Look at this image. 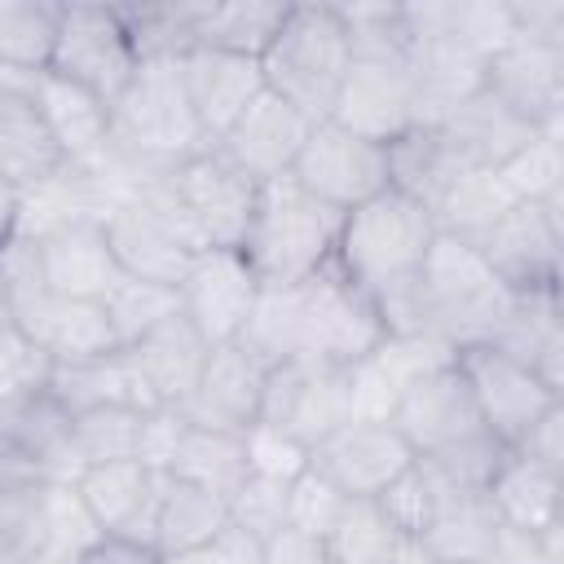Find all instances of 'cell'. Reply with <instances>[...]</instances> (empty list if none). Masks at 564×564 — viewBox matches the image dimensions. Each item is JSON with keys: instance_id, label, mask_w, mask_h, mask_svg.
Wrapping results in <instances>:
<instances>
[{"instance_id": "obj_29", "label": "cell", "mask_w": 564, "mask_h": 564, "mask_svg": "<svg viewBox=\"0 0 564 564\" xmlns=\"http://www.w3.org/2000/svg\"><path fill=\"white\" fill-rule=\"evenodd\" d=\"M564 471L555 467H542L516 449H507V458L498 463V471L489 476L485 485V498L494 507V516L507 524V529H524V533H546L560 520V480Z\"/></svg>"}, {"instance_id": "obj_37", "label": "cell", "mask_w": 564, "mask_h": 564, "mask_svg": "<svg viewBox=\"0 0 564 564\" xmlns=\"http://www.w3.org/2000/svg\"><path fill=\"white\" fill-rule=\"evenodd\" d=\"M405 533L388 520V511L375 498H348L326 529L322 546L335 564H397Z\"/></svg>"}, {"instance_id": "obj_4", "label": "cell", "mask_w": 564, "mask_h": 564, "mask_svg": "<svg viewBox=\"0 0 564 564\" xmlns=\"http://www.w3.org/2000/svg\"><path fill=\"white\" fill-rule=\"evenodd\" d=\"M516 295L494 278L480 247L436 234L432 251L419 269V308L427 335H436L449 348L463 344H489L494 330L507 322Z\"/></svg>"}, {"instance_id": "obj_16", "label": "cell", "mask_w": 564, "mask_h": 564, "mask_svg": "<svg viewBox=\"0 0 564 564\" xmlns=\"http://www.w3.org/2000/svg\"><path fill=\"white\" fill-rule=\"evenodd\" d=\"M181 313L194 322V330L220 348V344H234L247 322H251V308L260 300V278L256 269L247 264L242 251L234 247H203L185 278H181Z\"/></svg>"}, {"instance_id": "obj_58", "label": "cell", "mask_w": 564, "mask_h": 564, "mask_svg": "<svg viewBox=\"0 0 564 564\" xmlns=\"http://www.w3.org/2000/svg\"><path fill=\"white\" fill-rule=\"evenodd\" d=\"M322 564H335V560H322Z\"/></svg>"}, {"instance_id": "obj_47", "label": "cell", "mask_w": 564, "mask_h": 564, "mask_svg": "<svg viewBox=\"0 0 564 564\" xmlns=\"http://www.w3.org/2000/svg\"><path fill=\"white\" fill-rule=\"evenodd\" d=\"M286 494H291V480L247 476V485L229 498V520L256 538H269L278 524H286Z\"/></svg>"}, {"instance_id": "obj_21", "label": "cell", "mask_w": 564, "mask_h": 564, "mask_svg": "<svg viewBox=\"0 0 564 564\" xmlns=\"http://www.w3.org/2000/svg\"><path fill=\"white\" fill-rule=\"evenodd\" d=\"M176 66H181V84H185L194 123H198V132H203L207 145H220L225 132L238 123V115L264 88L260 62L256 57H242V53L189 48V53L176 57Z\"/></svg>"}, {"instance_id": "obj_39", "label": "cell", "mask_w": 564, "mask_h": 564, "mask_svg": "<svg viewBox=\"0 0 564 564\" xmlns=\"http://www.w3.org/2000/svg\"><path fill=\"white\" fill-rule=\"evenodd\" d=\"M141 423H145V410H132V405H101V410L70 414L75 467L84 471L97 463L137 458L141 454Z\"/></svg>"}, {"instance_id": "obj_28", "label": "cell", "mask_w": 564, "mask_h": 564, "mask_svg": "<svg viewBox=\"0 0 564 564\" xmlns=\"http://www.w3.org/2000/svg\"><path fill=\"white\" fill-rule=\"evenodd\" d=\"M436 128L449 137V145L458 150L467 167H502L516 150H524L538 137V128L520 119L511 106H502L489 88L458 101Z\"/></svg>"}, {"instance_id": "obj_30", "label": "cell", "mask_w": 564, "mask_h": 564, "mask_svg": "<svg viewBox=\"0 0 564 564\" xmlns=\"http://www.w3.org/2000/svg\"><path fill=\"white\" fill-rule=\"evenodd\" d=\"M225 524H229V502L220 494L163 471V489H159V507H154V533H150V546L163 560L203 551L212 538H220Z\"/></svg>"}, {"instance_id": "obj_40", "label": "cell", "mask_w": 564, "mask_h": 564, "mask_svg": "<svg viewBox=\"0 0 564 564\" xmlns=\"http://www.w3.org/2000/svg\"><path fill=\"white\" fill-rule=\"evenodd\" d=\"M57 4L0 0V70H44L53 53Z\"/></svg>"}, {"instance_id": "obj_52", "label": "cell", "mask_w": 564, "mask_h": 564, "mask_svg": "<svg viewBox=\"0 0 564 564\" xmlns=\"http://www.w3.org/2000/svg\"><path fill=\"white\" fill-rule=\"evenodd\" d=\"M516 454H524V458H533V463H542V467H555V471H564V401L560 405H551L516 445H511Z\"/></svg>"}, {"instance_id": "obj_24", "label": "cell", "mask_w": 564, "mask_h": 564, "mask_svg": "<svg viewBox=\"0 0 564 564\" xmlns=\"http://www.w3.org/2000/svg\"><path fill=\"white\" fill-rule=\"evenodd\" d=\"M308 128H313L308 115H300V110H295L291 101H282L278 93L260 88L256 101H251V106L238 115V123L225 132L220 150H225L247 176H256V181L264 185V181L291 176V163H295V154H300Z\"/></svg>"}, {"instance_id": "obj_48", "label": "cell", "mask_w": 564, "mask_h": 564, "mask_svg": "<svg viewBox=\"0 0 564 564\" xmlns=\"http://www.w3.org/2000/svg\"><path fill=\"white\" fill-rule=\"evenodd\" d=\"M247 463H251V476H269V480H295L304 467H308V449L286 436L282 427H269V423H256L247 432Z\"/></svg>"}, {"instance_id": "obj_11", "label": "cell", "mask_w": 564, "mask_h": 564, "mask_svg": "<svg viewBox=\"0 0 564 564\" xmlns=\"http://www.w3.org/2000/svg\"><path fill=\"white\" fill-rule=\"evenodd\" d=\"M352 366H317V361H282L264 375L260 423L282 427L304 449L352 423Z\"/></svg>"}, {"instance_id": "obj_19", "label": "cell", "mask_w": 564, "mask_h": 564, "mask_svg": "<svg viewBox=\"0 0 564 564\" xmlns=\"http://www.w3.org/2000/svg\"><path fill=\"white\" fill-rule=\"evenodd\" d=\"M40 70H0V176L22 194L66 172V154L35 101Z\"/></svg>"}, {"instance_id": "obj_2", "label": "cell", "mask_w": 564, "mask_h": 564, "mask_svg": "<svg viewBox=\"0 0 564 564\" xmlns=\"http://www.w3.org/2000/svg\"><path fill=\"white\" fill-rule=\"evenodd\" d=\"M352 66V40L339 4H286L269 48L260 53L264 88L291 101L313 123L330 115Z\"/></svg>"}, {"instance_id": "obj_51", "label": "cell", "mask_w": 564, "mask_h": 564, "mask_svg": "<svg viewBox=\"0 0 564 564\" xmlns=\"http://www.w3.org/2000/svg\"><path fill=\"white\" fill-rule=\"evenodd\" d=\"M163 564H260V538L229 520L220 529V538H212L203 551H189V555H176Z\"/></svg>"}, {"instance_id": "obj_6", "label": "cell", "mask_w": 564, "mask_h": 564, "mask_svg": "<svg viewBox=\"0 0 564 564\" xmlns=\"http://www.w3.org/2000/svg\"><path fill=\"white\" fill-rule=\"evenodd\" d=\"M167 194L176 198L181 216L198 234L203 247H234L242 251V238L256 216L260 181L247 176L220 145H203L185 163H176L163 176Z\"/></svg>"}, {"instance_id": "obj_12", "label": "cell", "mask_w": 564, "mask_h": 564, "mask_svg": "<svg viewBox=\"0 0 564 564\" xmlns=\"http://www.w3.org/2000/svg\"><path fill=\"white\" fill-rule=\"evenodd\" d=\"M454 361L476 397V410L489 427L494 441H502L507 449L551 410L564 401V392H555L538 370H529L524 361L507 357L494 344H463L454 348Z\"/></svg>"}, {"instance_id": "obj_44", "label": "cell", "mask_w": 564, "mask_h": 564, "mask_svg": "<svg viewBox=\"0 0 564 564\" xmlns=\"http://www.w3.org/2000/svg\"><path fill=\"white\" fill-rule=\"evenodd\" d=\"M53 379V357L13 322L0 330V405L44 392Z\"/></svg>"}, {"instance_id": "obj_17", "label": "cell", "mask_w": 564, "mask_h": 564, "mask_svg": "<svg viewBox=\"0 0 564 564\" xmlns=\"http://www.w3.org/2000/svg\"><path fill=\"white\" fill-rule=\"evenodd\" d=\"M22 234H31L44 286L53 295L106 300L123 282V269L115 264V251H110L106 229H101V216H66V220H53V225H40V229H22Z\"/></svg>"}, {"instance_id": "obj_23", "label": "cell", "mask_w": 564, "mask_h": 564, "mask_svg": "<svg viewBox=\"0 0 564 564\" xmlns=\"http://www.w3.org/2000/svg\"><path fill=\"white\" fill-rule=\"evenodd\" d=\"M0 432L22 480L70 485L79 476L75 449H70V410L48 388L0 405Z\"/></svg>"}, {"instance_id": "obj_49", "label": "cell", "mask_w": 564, "mask_h": 564, "mask_svg": "<svg viewBox=\"0 0 564 564\" xmlns=\"http://www.w3.org/2000/svg\"><path fill=\"white\" fill-rule=\"evenodd\" d=\"M560 533H564V524H555L546 533H524V529L502 524L485 564H560Z\"/></svg>"}, {"instance_id": "obj_56", "label": "cell", "mask_w": 564, "mask_h": 564, "mask_svg": "<svg viewBox=\"0 0 564 564\" xmlns=\"http://www.w3.org/2000/svg\"><path fill=\"white\" fill-rule=\"evenodd\" d=\"M9 480H22V476H18V467L9 458V445H4V432H0V485H9Z\"/></svg>"}, {"instance_id": "obj_13", "label": "cell", "mask_w": 564, "mask_h": 564, "mask_svg": "<svg viewBox=\"0 0 564 564\" xmlns=\"http://www.w3.org/2000/svg\"><path fill=\"white\" fill-rule=\"evenodd\" d=\"M419 458L392 419H352L308 449V467L322 471L344 498H379Z\"/></svg>"}, {"instance_id": "obj_38", "label": "cell", "mask_w": 564, "mask_h": 564, "mask_svg": "<svg viewBox=\"0 0 564 564\" xmlns=\"http://www.w3.org/2000/svg\"><path fill=\"white\" fill-rule=\"evenodd\" d=\"M282 13H286V4H273V0L207 4L203 22H198V35H194V48H225V53H242V57L260 62V53L269 48Z\"/></svg>"}, {"instance_id": "obj_15", "label": "cell", "mask_w": 564, "mask_h": 564, "mask_svg": "<svg viewBox=\"0 0 564 564\" xmlns=\"http://www.w3.org/2000/svg\"><path fill=\"white\" fill-rule=\"evenodd\" d=\"M560 207L511 203L476 247L511 295H542L560 291Z\"/></svg>"}, {"instance_id": "obj_9", "label": "cell", "mask_w": 564, "mask_h": 564, "mask_svg": "<svg viewBox=\"0 0 564 564\" xmlns=\"http://www.w3.org/2000/svg\"><path fill=\"white\" fill-rule=\"evenodd\" d=\"M291 181L313 194L317 203H326L330 212H352L361 203H370L375 194L392 189L388 181V145L366 141L330 119H317L291 163Z\"/></svg>"}, {"instance_id": "obj_53", "label": "cell", "mask_w": 564, "mask_h": 564, "mask_svg": "<svg viewBox=\"0 0 564 564\" xmlns=\"http://www.w3.org/2000/svg\"><path fill=\"white\" fill-rule=\"evenodd\" d=\"M322 560H326L322 538L295 524H278L269 538H260V564H322Z\"/></svg>"}, {"instance_id": "obj_18", "label": "cell", "mask_w": 564, "mask_h": 564, "mask_svg": "<svg viewBox=\"0 0 564 564\" xmlns=\"http://www.w3.org/2000/svg\"><path fill=\"white\" fill-rule=\"evenodd\" d=\"M159 489H163V471H154L141 458L97 463L70 480V494L93 520L97 538H128L141 546H150V533H154Z\"/></svg>"}, {"instance_id": "obj_41", "label": "cell", "mask_w": 564, "mask_h": 564, "mask_svg": "<svg viewBox=\"0 0 564 564\" xmlns=\"http://www.w3.org/2000/svg\"><path fill=\"white\" fill-rule=\"evenodd\" d=\"M203 4H141V9H119L132 48L141 62H159V57H181L194 48L198 22H203Z\"/></svg>"}, {"instance_id": "obj_14", "label": "cell", "mask_w": 564, "mask_h": 564, "mask_svg": "<svg viewBox=\"0 0 564 564\" xmlns=\"http://www.w3.org/2000/svg\"><path fill=\"white\" fill-rule=\"evenodd\" d=\"M326 119L379 145H392L397 137L419 128V93H414L410 62L405 57H352Z\"/></svg>"}, {"instance_id": "obj_36", "label": "cell", "mask_w": 564, "mask_h": 564, "mask_svg": "<svg viewBox=\"0 0 564 564\" xmlns=\"http://www.w3.org/2000/svg\"><path fill=\"white\" fill-rule=\"evenodd\" d=\"M516 198L494 167H463L449 181V189L441 194V203L432 207V220H436V234H449V238H463L476 247L502 220V212Z\"/></svg>"}, {"instance_id": "obj_22", "label": "cell", "mask_w": 564, "mask_h": 564, "mask_svg": "<svg viewBox=\"0 0 564 564\" xmlns=\"http://www.w3.org/2000/svg\"><path fill=\"white\" fill-rule=\"evenodd\" d=\"M485 88L529 119L538 132H560L564 115V48L511 40L485 66Z\"/></svg>"}, {"instance_id": "obj_25", "label": "cell", "mask_w": 564, "mask_h": 564, "mask_svg": "<svg viewBox=\"0 0 564 564\" xmlns=\"http://www.w3.org/2000/svg\"><path fill=\"white\" fill-rule=\"evenodd\" d=\"M13 322L57 361H84V357H106L119 348V335L110 326V313L101 300H70V295H35L13 313Z\"/></svg>"}, {"instance_id": "obj_20", "label": "cell", "mask_w": 564, "mask_h": 564, "mask_svg": "<svg viewBox=\"0 0 564 564\" xmlns=\"http://www.w3.org/2000/svg\"><path fill=\"white\" fill-rule=\"evenodd\" d=\"M264 375H269V366H264L251 348H242L238 339H234V344H220V348L207 352V366H203L194 392H189L176 410H181V419L194 423V427L247 436V432L260 423Z\"/></svg>"}, {"instance_id": "obj_35", "label": "cell", "mask_w": 564, "mask_h": 564, "mask_svg": "<svg viewBox=\"0 0 564 564\" xmlns=\"http://www.w3.org/2000/svg\"><path fill=\"white\" fill-rule=\"evenodd\" d=\"M167 476H181V480H194L212 494H220L225 502L247 485L251 476V463H247V436H234V432H212V427H194L185 423L181 441H176V454L167 463Z\"/></svg>"}, {"instance_id": "obj_5", "label": "cell", "mask_w": 564, "mask_h": 564, "mask_svg": "<svg viewBox=\"0 0 564 564\" xmlns=\"http://www.w3.org/2000/svg\"><path fill=\"white\" fill-rule=\"evenodd\" d=\"M101 229H106V242L115 251V264L123 269V278H137V282L181 286L189 260L203 251L198 234L181 216L163 176L119 194L106 207Z\"/></svg>"}, {"instance_id": "obj_10", "label": "cell", "mask_w": 564, "mask_h": 564, "mask_svg": "<svg viewBox=\"0 0 564 564\" xmlns=\"http://www.w3.org/2000/svg\"><path fill=\"white\" fill-rule=\"evenodd\" d=\"M388 419L410 441L414 458H436V454H449L458 445H471V441L489 436V427H485V419L476 410V397H471V388H467V379H463L454 357L432 366V370H423V375H414L397 392Z\"/></svg>"}, {"instance_id": "obj_1", "label": "cell", "mask_w": 564, "mask_h": 564, "mask_svg": "<svg viewBox=\"0 0 564 564\" xmlns=\"http://www.w3.org/2000/svg\"><path fill=\"white\" fill-rule=\"evenodd\" d=\"M436 220L423 203L405 198L401 189H383L370 203L344 212L330 269L366 291L375 304L410 291L419 269L432 251Z\"/></svg>"}, {"instance_id": "obj_8", "label": "cell", "mask_w": 564, "mask_h": 564, "mask_svg": "<svg viewBox=\"0 0 564 564\" xmlns=\"http://www.w3.org/2000/svg\"><path fill=\"white\" fill-rule=\"evenodd\" d=\"M300 326L304 348L300 361L317 366H357L375 357L388 339V326L366 291H357L348 278H339L330 264L300 282Z\"/></svg>"}, {"instance_id": "obj_57", "label": "cell", "mask_w": 564, "mask_h": 564, "mask_svg": "<svg viewBox=\"0 0 564 564\" xmlns=\"http://www.w3.org/2000/svg\"><path fill=\"white\" fill-rule=\"evenodd\" d=\"M13 326V300H9V282H4V269H0V330Z\"/></svg>"}, {"instance_id": "obj_54", "label": "cell", "mask_w": 564, "mask_h": 564, "mask_svg": "<svg viewBox=\"0 0 564 564\" xmlns=\"http://www.w3.org/2000/svg\"><path fill=\"white\" fill-rule=\"evenodd\" d=\"M75 564H163V555L154 546L128 542V538H97L84 546V555Z\"/></svg>"}, {"instance_id": "obj_46", "label": "cell", "mask_w": 564, "mask_h": 564, "mask_svg": "<svg viewBox=\"0 0 564 564\" xmlns=\"http://www.w3.org/2000/svg\"><path fill=\"white\" fill-rule=\"evenodd\" d=\"M344 502H348V498H344L322 471L304 467V471L291 480V494H286V524H295V529H304V533H313V538H326V529L335 524V516H339Z\"/></svg>"}, {"instance_id": "obj_31", "label": "cell", "mask_w": 564, "mask_h": 564, "mask_svg": "<svg viewBox=\"0 0 564 564\" xmlns=\"http://www.w3.org/2000/svg\"><path fill=\"white\" fill-rule=\"evenodd\" d=\"M48 392L70 410H101V405H132V410H154L150 388L141 383L132 357L123 348L106 352V357H84V361H57Z\"/></svg>"}, {"instance_id": "obj_32", "label": "cell", "mask_w": 564, "mask_h": 564, "mask_svg": "<svg viewBox=\"0 0 564 564\" xmlns=\"http://www.w3.org/2000/svg\"><path fill=\"white\" fill-rule=\"evenodd\" d=\"M507 357L538 370L555 392H564V335H560V291L516 295L507 322L489 339Z\"/></svg>"}, {"instance_id": "obj_50", "label": "cell", "mask_w": 564, "mask_h": 564, "mask_svg": "<svg viewBox=\"0 0 564 564\" xmlns=\"http://www.w3.org/2000/svg\"><path fill=\"white\" fill-rule=\"evenodd\" d=\"M516 40L564 48V0H507Z\"/></svg>"}, {"instance_id": "obj_45", "label": "cell", "mask_w": 564, "mask_h": 564, "mask_svg": "<svg viewBox=\"0 0 564 564\" xmlns=\"http://www.w3.org/2000/svg\"><path fill=\"white\" fill-rule=\"evenodd\" d=\"M441 494H445V489L432 480V471H427L423 463H414V467H410L401 480H392L375 502L388 511V520H392L405 538H419V533L427 529V520H432Z\"/></svg>"}, {"instance_id": "obj_7", "label": "cell", "mask_w": 564, "mask_h": 564, "mask_svg": "<svg viewBox=\"0 0 564 564\" xmlns=\"http://www.w3.org/2000/svg\"><path fill=\"white\" fill-rule=\"evenodd\" d=\"M141 57L115 4H57V31L48 53V75H62L106 106L128 88Z\"/></svg>"}, {"instance_id": "obj_33", "label": "cell", "mask_w": 564, "mask_h": 564, "mask_svg": "<svg viewBox=\"0 0 564 564\" xmlns=\"http://www.w3.org/2000/svg\"><path fill=\"white\" fill-rule=\"evenodd\" d=\"M502 520L494 516L485 494H441L427 529L419 533V542L427 546V555L436 564H485L494 551Z\"/></svg>"}, {"instance_id": "obj_34", "label": "cell", "mask_w": 564, "mask_h": 564, "mask_svg": "<svg viewBox=\"0 0 564 564\" xmlns=\"http://www.w3.org/2000/svg\"><path fill=\"white\" fill-rule=\"evenodd\" d=\"M467 163L458 159V150L449 145V137L436 123H419L405 137H397L388 145V181L392 189H401L405 198L423 203L427 212L441 203V194L449 189V181L463 172Z\"/></svg>"}, {"instance_id": "obj_55", "label": "cell", "mask_w": 564, "mask_h": 564, "mask_svg": "<svg viewBox=\"0 0 564 564\" xmlns=\"http://www.w3.org/2000/svg\"><path fill=\"white\" fill-rule=\"evenodd\" d=\"M22 212H26V194L0 176V251L18 238V229H22Z\"/></svg>"}, {"instance_id": "obj_42", "label": "cell", "mask_w": 564, "mask_h": 564, "mask_svg": "<svg viewBox=\"0 0 564 564\" xmlns=\"http://www.w3.org/2000/svg\"><path fill=\"white\" fill-rule=\"evenodd\" d=\"M502 185L511 189L516 203H546L560 207V185H564V150L560 132H538L524 150H516L502 167H494Z\"/></svg>"}, {"instance_id": "obj_26", "label": "cell", "mask_w": 564, "mask_h": 564, "mask_svg": "<svg viewBox=\"0 0 564 564\" xmlns=\"http://www.w3.org/2000/svg\"><path fill=\"white\" fill-rule=\"evenodd\" d=\"M123 352L132 357V366H137L141 383L150 388L154 405H172L176 410L194 392V383H198V375L207 366L212 344L194 330V322L185 313H172L167 322H159L150 335L128 344Z\"/></svg>"}, {"instance_id": "obj_27", "label": "cell", "mask_w": 564, "mask_h": 564, "mask_svg": "<svg viewBox=\"0 0 564 564\" xmlns=\"http://www.w3.org/2000/svg\"><path fill=\"white\" fill-rule=\"evenodd\" d=\"M35 101L66 154L70 167H97L110 154V106L93 97L88 88L40 70L35 75Z\"/></svg>"}, {"instance_id": "obj_3", "label": "cell", "mask_w": 564, "mask_h": 564, "mask_svg": "<svg viewBox=\"0 0 564 564\" xmlns=\"http://www.w3.org/2000/svg\"><path fill=\"white\" fill-rule=\"evenodd\" d=\"M339 220H344L339 212L304 194L291 176L264 181L251 229L242 238V256L256 269L260 286L282 291V286H300L317 278L335 256Z\"/></svg>"}, {"instance_id": "obj_43", "label": "cell", "mask_w": 564, "mask_h": 564, "mask_svg": "<svg viewBox=\"0 0 564 564\" xmlns=\"http://www.w3.org/2000/svg\"><path fill=\"white\" fill-rule=\"evenodd\" d=\"M101 304L110 313V326L119 335V348H128L141 335H150L159 322H167L172 313H181V291L176 286H159V282L123 278Z\"/></svg>"}]
</instances>
